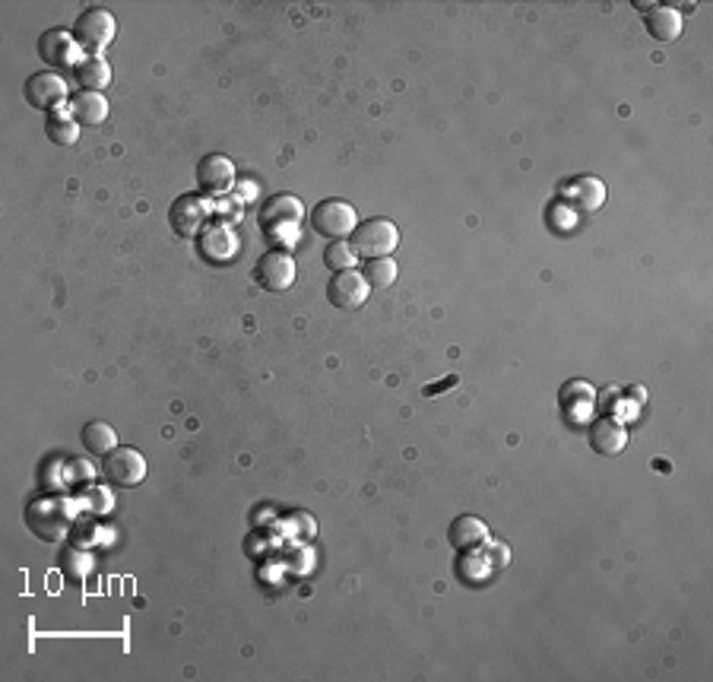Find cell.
Returning a JSON list of instances; mask_svg holds the SVG:
<instances>
[{
  "label": "cell",
  "mask_w": 713,
  "mask_h": 682,
  "mask_svg": "<svg viewBox=\"0 0 713 682\" xmlns=\"http://www.w3.org/2000/svg\"><path fill=\"white\" fill-rule=\"evenodd\" d=\"M302 204H298L295 197L289 194H279V197H270L267 207L260 210V226H264L267 238L279 248V245H292L295 242V232H298V223H302Z\"/></svg>",
  "instance_id": "obj_1"
},
{
  "label": "cell",
  "mask_w": 713,
  "mask_h": 682,
  "mask_svg": "<svg viewBox=\"0 0 713 682\" xmlns=\"http://www.w3.org/2000/svg\"><path fill=\"white\" fill-rule=\"evenodd\" d=\"M26 524L39 540L61 543L70 533L73 514H70V505L64 499H35L26 508Z\"/></svg>",
  "instance_id": "obj_2"
},
{
  "label": "cell",
  "mask_w": 713,
  "mask_h": 682,
  "mask_svg": "<svg viewBox=\"0 0 713 682\" xmlns=\"http://www.w3.org/2000/svg\"><path fill=\"white\" fill-rule=\"evenodd\" d=\"M349 245H352L355 257H365V261L390 257L393 248L400 245V229L393 226L390 219H365V223H359L355 232L349 235Z\"/></svg>",
  "instance_id": "obj_3"
},
{
  "label": "cell",
  "mask_w": 713,
  "mask_h": 682,
  "mask_svg": "<svg viewBox=\"0 0 713 682\" xmlns=\"http://www.w3.org/2000/svg\"><path fill=\"white\" fill-rule=\"evenodd\" d=\"M355 226H359V213L346 200L330 197L311 210V229L321 238H330V242H343V238L355 232Z\"/></svg>",
  "instance_id": "obj_4"
},
{
  "label": "cell",
  "mask_w": 713,
  "mask_h": 682,
  "mask_svg": "<svg viewBox=\"0 0 713 682\" xmlns=\"http://www.w3.org/2000/svg\"><path fill=\"white\" fill-rule=\"evenodd\" d=\"M115 32H118L115 13L105 7H89L86 13H80L77 26H73V39L80 42L83 51L99 54L115 42Z\"/></svg>",
  "instance_id": "obj_5"
},
{
  "label": "cell",
  "mask_w": 713,
  "mask_h": 682,
  "mask_svg": "<svg viewBox=\"0 0 713 682\" xmlns=\"http://www.w3.org/2000/svg\"><path fill=\"white\" fill-rule=\"evenodd\" d=\"M23 96L39 112H61V105L70 99V89L58 70H39L26 80Z\"/></svg>",
  "instance_id": "obj_6"
},
{
  "label": "cell",
  "mask_w": 713,
  "mask_h": 682,
  "mask_svg": "<svg viewBox=\"0 0 713 682\" xmlns=\"http://www.w3.org/2000/svg\"><path fill=\"white\" fill-rule=\"evenodd\" d=\"M102 473L111 486L118 489H134L146 479V457L134 448H115L111 454L102 457Z\"/></svg>",
  "instance_id": "obj_7"
},
{
  "label": "cell",
  "mask_w": 713,
  "mask_h": 682,
  "mask_svg": "<svg viewBox=\"0 0 713 682\" xmlns=\"http://www.w3.org/2000/svg\"><path fill=\"white\" fill-rule=\"evenodd\" d=\"M80 42L73 39V32L67 29H48L42 39H39V58L51 67V70H61V67H77L83 61L80 54Z\"/></svg>",
  "instance_id": "obj_8"
},
{
  "label": "cell",
  "mask_w": 713,
  "mask_h": 682,
  "mask_svg": "<svg viewBox=\"0 0 713 682\" xmlns=\"http://www.w3.org/2000/svg\"><path fill=\"white\" fill-rule=\"evenodd\" d=\"M371 296V289L365 283V276L359 270H343V273H333L330 283H327V302L333 308H343V311H355L362 308Z\"/></svg>",
  "instance_id": "obj_9"
},
{
  "label": "cell",
  "mask_w": 713,
  "mask_h": 682,
  "mask_svg": "<svg viewBox=\"0 0 713 682\" xmlns=\"http://www.w3.org/2000/svg\"><path fill=\"white\" fill-rule=\"evenodd\" d=\"M254 276H257V283L264 286L267 292H286V289H292V283H295V261H292V254L279 251V248L260 254Z\"/></svg>",
  "instance_id": "obj_10"
},
{
  "label": "cell",
  "mask_w": 713,
  "mask_h": 682,
  "mask_svg": "<svg viewBox=\"0 0 713 682\" xmlns=\"http://www.w3.org/2000/svg\"><path fill=\"white\" fill-rule=\"evenodd\" d=\"M197 184L203 188V194H225V191H232V184H235V165L229 156H222V153H213V156H203L200 165H197Z\"/></svg>",
  "instance_id": "obj_11"
},
{
  "label": "cell",
  "mask_w": 713,
  "mask_h": 682,
  "mask_svg": "<svg viewBox=\"0 0 713 682\" xmlns=\"http://www.w3.org/2000/svg\"><path fill=\"white\" fill-rule=\"evenodd\" d=\"M587 438H590V448H593L596 454L615 457V454H622L625 445H628V429H625L618 419L603 416V419H593V422H590Z\"/></svg>",
  "instance_id": "obj_12"
},
{
  "label": "cell",
  "mask_w": 713,
  "mask_h": 682,
  "mask_svg": "<svg viewBox=\"0 0 713 682\" xmlns=\"http://www.w3.org/2000/svg\"><path fill=\"white\" fill-rule=\"evenodd\" d=\"M561 200H568L577 213H596L606 200V184L599 178H574L565 184Z\"/></svg>",
  "instance_id": "obj_13"
},
{
  "label": "cell",
  "mask_w": 713,
  "mask_h": 682,
  "mask_svg": "<svg viewBox=\"0 0 713 682\" xmlns=\"http://www.w3.org/2000/svg\"><path fill=\"white\" fill-rule=\"evenodd\" d=\"M168 223H172V229L184 238H191L200 232V226L206 223V204L200 197L194 194H187V197H178L172 210H168Z\"/></svg>",
  "instance_id": "obj_14"
},
{
  "label": "cell",
  "mask_w": 713,
  "mask_h": 682,
  "mask_svg": "<svg viewBox=\"0 0 713 682\" xmlns=\"http://www.w3.org/2000/svg\"><path fill=\"white\" fill-rule=\"evenodd\" d=\"M644 26L650 32V39H656V42H675L682 35L685 16H682V10H675V7H660V4H656L653 10H647Z\"/></svg>",
  "instance_id": "obj_15"
},
{
  "label": "cell",
  "mask_w": 713,
  "mask_h": 682,
  "mask_svg": "<svg viewBox=\"0 0 713 682\" xmlns=\"http://www.w3.org/2000/svg\"><path fill=\"white\" fill-rule=\"evenodd\" d=\"M447 540H450V546H454L457 552L476 549L479 543H489V527H485V521L473 518V514H460V518L450 524Z\"/></svg>",
  "instance_id": "obj_16"
},
{
  "label": "cell",
  "mask_w": 713,
  "mask_h": 682,
  "mask_svg": "<svg viewBox=\"0 0 713 682\" xmlns=\"http://www.w3.org/2000/svg\"><path fill=\"white\" fill-rule=\"evenodd\" d=\"M70 115L77 118L80 127H99L108 118V99L102 92H77L70 99Z\"/></svg>",
  "instance_id": "obj_17"
},
{
  "label": "cell",
  "mask_w": 713,
  "mask_h": 682,
  "mask_svg": "<svg viewBox=\"0 0 713 682\" xmlns=\"http://www.w3.org/2000/svg\"><path fill=\"white\" fill-rule=\"evenodd\" d=\"M73 80L80 83L83 92H102L111 83V64L99 54H89L77 67H73Z\"/></svg>",
  "instance_id": "obj_18"
},
{
  "label": "cell",
  "mask_w": 713,
  "mask_h": 682,
  "mask_svg": "<svg viewBox=\"0 0 713 682\" xmlns=\"http://www.w3.org/2000/svg\"><path fill=\"white\" fill-rule=\"evenodd\" d=\"M200 254L213 264H225L238 254V238L229 229H210L200 235Z\"/></svg>",
  "instance_id": "obj_19"
},
{
  "label": "cell",
  "mask_w": 713,
  "mask_h": 682,
  "mask_svg": "<svg viewBox=\"0 0 713 682\" xmlns=\"http://www.w3.org/2000/svg\"><path fill=\"white\" fill-rule=\"evenodd\" d=\"M80 441H83V448H86L92 457H105V454H111V451L118 448V432L111 429L108 422L92 419V422H86V426H83Z\"/></svg>",
  "instance_id": "obj_20"
},
{
  "label": "cell",
  "mask_w": 713,
  "mask_h": 682,
  "mask_svg": "<svg viewBox=\"0 0 713 682\" xmlns=\"http://www.w3.org/2000/svg\"><path fill=\"white\" fill-rule=\"evenodd\" d=\"M45 134H48L51 143L70 146V143H77V137H80V124L70 112H51L48 124H45Z\"/></svg>",
  "instance_id": "obj_21"
},
{
  "label": "cell",
  "mask_w": 713,
  "mask_h": 682,
  "mask_svg": "<svg viewBox=\"0 0 713 682\" xmlns=\"http://www.w3.org/2000/svg\"><path fill=\"white\" fill-rule=\"evenodd\" d=\"M362 276L368 289H390L397 283V264H393L390 257H374V261H365Z\"/></svg>",
  "instance_id": "obj_22"
},
{
  "label": "cell",
  "mask_w": 713,
  "mask_h": 682,
  "mask_svg": "<svg viewBox=\"0 0 713 682\" xmlns=\"http://www.w3.org/2000/svg\"><path fill=\"white\" fill-rule=\"evenodd\" d=\"M577 394H580V397H574L571 384H568L565 394H561V407L571 413L574 422H584V419L590 416V410H593V387L580 381V391H577Z\"/></svg>",
  "instance_id": "obj_23"
},
{
  "label": "cell",
  "mask_w": 713,
  "mask_h": 682,
  "mask_svg": "<svg viewBox=\"0 0 713 682\" xmlns=\"http://www.w3.org/2000/svg\"><path fill=\"white\" fill-rule=\"evenodd\" d=\"M355 251L349 242H330L324 251V264L330 267V273H343V270H355Z\"/></svg>",
  "instance_id": "obj_24"
}]
</instances>
